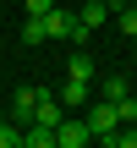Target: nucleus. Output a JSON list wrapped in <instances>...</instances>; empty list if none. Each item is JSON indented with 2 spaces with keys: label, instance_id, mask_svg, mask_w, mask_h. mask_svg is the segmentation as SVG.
I'll list each match as a JSON object with an SVG mask.
<instances>
[{
  "label": "nucleus",
  "instance_id": "obj_3",
  "mask_svg": "<svg viewBox=\"0 0 137 148\" xmlns=\"http://www.w3.org/2000/svg\"><path fill=\"white\" fill-rule=\"evenodd\" d=\"M55 99H60L66 110H82V104L93 99V82H82V77H66V82L55 88Z\"/></svg>",
  "mask_w": 137,
  "mask_h": 148
},
{
  "label": "nucleus",
  "instance_id": "obj_6",
  "mask_svg": "<svg viewBox=\"0 0 137 148\" xmlns=\"http://www.w3.org/2000/svg\"><path fill=\"white\" fill-rule=\"evenodd\" d=\"M66 77H82V82H93V55H88V49H71V55H66Z\"/></svg>",
  "mask_w": 137,
  "mask_h": 148
},
{
  "label": "nucleus",
  "instance_id": "obj_11",
  "mask_svg": "<svg viewBox=\"0 0 137 148\" xmlns=\"http://www.w3.org/2000/svg\"><path fill=\"white\" fill-rule=\"evenodd\" d=\"M22 44H44V22H38V16L22 22Z\"/></svg>",
  "mask_w": 137,
  "mask_h": 148
},
{
  "label": "nucleus",
  "instance_id": "obj_2",
  "mask_svg": "<svg viewBox=\"0 0 137 148\" xmlns=\"http://www.w3.org/2000/svg\"><path fill=\"white\" fill-rule=\"evenodd\" d=\"M44 44H66V33H71V11H60V5H49L44 16Z\"/></svg>",
  "mask_w": 137,
  "mask_h": 148
},
{
  "label": "nucleus",
  "instance_id": "obj_9",
  "mask_svg": "<svg viewBox=\"0 0 137 148\" xmlns=\"http://www.w3.org/2000/svg\"><path fill=\"white\" fill-rule=\"evenodd\" d=\"M121 93H132V82H126V77H104V88H99V99H110V104H115Z\"/></svg>",
  "mask_w": 137,
  "mask_h": 148
},
{
  "label": "nucleus",
  "instance_id": "obj_12",
  "mask_svg": "<svg viewBox=\"0 0 137 148\" xmlns=\"http://www.w3.org/2000/svg\"><path fill=\"white\" fill-rule=\"evenodd\" d=\"M115 115H121V121H137V93H121V99H115Z\"/></svg>",
  "mask_w": 137,
  "mask_h": 148
},
{
  "label": "nucleus",
  "instance_id": "obj_14",
  "mask_svg": "<svg viewBox=\"0 0 137 148\" xmlns=\"http://www.w3.org/2000/svg\"><path fill=\"white\" fill-rule=\"evenodd\" d=\"M104 5H110V11H115V0H104Z\"/></svg>",
  "mask_w": 137,
  "mask_h": 148
},
{
  "label": "nucleus",
  "instance_id": "obj_1",
  "mask_svg": "<svg viewBox=\"0 0 137 148\" xmlns=\"http://www.w3.org/2000/svg\"><path fill=\"white\" fill-rule=\"evenodd\" d=\"M82 121H88V132H93L99 143L121 126V115H115V104H110V99H88V104H82Z\"/></svg>",
  "mask_w": 137,
  "mask_h": 148
},
{
  "label": "nucleus",
  "instance_id": "obj_10",
  "mask_svg": "<svg viewBox=\"0 0 137 148\" xmlns=\"http://www.w3.org/2000/svg\"><path fill=\"white\" fill-rule=\"evenodd\" d=\"M0 148H22V126H16L11 115L0 121Z\"/></svg>",
  "mask_w": 137,
  "mask_h": 148
},
{
  "label": "nucleus",
  "instance_id": "obj_5",
  "mask_svg": "<svg viewBox=\"0 0 137 148\" xmlns=\"http://www.w3.org/2000/svg\"><path fill=\"white\" fill-rule=\"evenodd\" d=\"M33 104H38V88H16V93H11V121L27 126V121H33Z\"/></svg>",
  "mask_w": 137,
  "mask_h": 148
},
{
  "label": "nucleus",
  "instance_id": "obj_7",
  "mask_svg": "<svg viewBox=\"0 0 137 148\" xmlns=\"http://www.w3.org/2000/svg\"><path fill=\"white\" fill-rule=\"evenodd\" d=\"M104 16H110V5H104V0H82V11H77V22H82V27H99Z\"/></svg>",
  "mask_w": 137,
  "mask_h": 148
},
{
  "label": "nucleus",
  "instance_id": "obj_8",
  "mask_svg": "<svg viewBox=\"0 0 137 148\" xmlns=\"http://www.w3.org/2000/svg\"><path fill=\"white\" fill-rule=\"evenodd\" d=\"M110 16H115V27H121L126 38H137V0H132V5H115Z\"/></svg>",
  "mask_w": 137,
  "mask_h": 148
},
{
  "label": "nucleus",
  "instance_id": "obj_15",
  "mask_svg": "<svg viewBox=\"0 0 137 148\" xmlns=\"http://www.w3.org/2000/svg\"><path fill=\"white\" fill-rule=\"evenodd\" d=\"M0 121H5V110H0Z\"/></svg>",
  "mask_w": 137,
  "mask_h": 148
},
{
  "label": "nucleus",
  "instance_id": "obj_13",
  "mask_svg": "<svg viewBox=\"0 0 137 148\" xmlns=\"http://www.w3.org/2000/svg\"><path fill=\"white\" fill-rule=\"evenodd\" d=\"M22 5H27V16H44V11H49L55 0H22Z\"/></svg>",
  "mask_w": 137,
  "mask_h": 148
},
{
  "label": "nucleus",
  "instance_id": "obj_4",
  "mask_svg": "<svg viewBox=\"0 0 137 148\" xmlns=\"http://www.w3.org/2000/svg\"><path fill=\"white\" fill-rule=\"evenodd\" d=\"M60 115H66V104H60V99H55L49 88H38V104H33V121L55 132V126H60Z\"/></svg>",
  "mask_w": 137,
  "mask_h": 148
}]
</instances>
